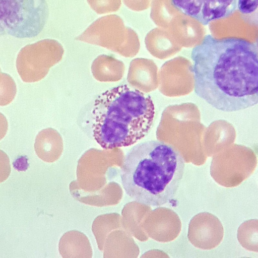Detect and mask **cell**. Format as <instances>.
<instances>
[{"label":"cell","instance_id":"obj_9","mask_svg":"<svg viewBox=\"0 0 258 258\" xmlns=\"http://www.w3.org/2000/svg\"><path fill=\"white\" fill-rule=\"evenodd\" d=\"M91 7L98 14L117 11L121 6V0H87Z\"/></svg>","mask_w":258,"mask_h":258},{"label":"cell","instance_id":"obj_5","mask_svg":"<svg viewBox=\"0 0 258 258\" xmlns=\"http://www.w3.org/2000/svg\"><path fill=\"white\" fill-rule=\"evenodd\" d=\"M77 39L104 46L123 43L133 48L139 44L136 32L125 26L122 19L114 14L97 19Z\"/></svg>","mask_w":258,"mask_h":258},{"label":"cell","instance_id":"obj_13","mask_svg":"<svg viewBox=\"0 0 258 258\" xmlns=\"http://www.w3.org/2000/svg\"><path fill=\"white\" fill-rule=\"evenodd\" d=\"M8 128V121L4 115L0 112V140L6 135Z\"/></svg>","mask_w":258,"mask_h":258},{"label":"cell","instance_id":"obj_3","mask_svg":"<svg viewBox=\"0 0 258 258\" xmlns=\"http://www.w3.org/2000/svg\"><path fill=\"white\" fill-rule=\"evenodd\" d=\"M155 114L150 96L127 85L113 87L94 101L92 136L104 149L131 146L148 134Z\"/></svg>","mask_w":258,"mask_h":258},{"label":"cell","instance_id":"obj_2","mask_svg":"<svg viewBox=\"0 0 258 258\" xmlns=\"http://www.w3.org/2000/svg\"><path fill=\"white\" fill-rule=\"evenodd\" d=\"M184 167L183 156L173 146L159 141H146L126 153L121 168L122 185L134 201L160 206L175 195Z\"/></svg>","mask_w":258,"mask_h":258},{"label":"cell","instance_id":"obj_8","mask_svg":"<svg viewBox=\"0 0 258 258\" xmlns=\"http://www.w3.org/2000/svg\"><path fill=\"white\" fill-rule=\"evenodd\" d=\"M17 92L16 83L12 77L0 71V106L9 104Z\"/></svg>","mask_w":258,"mask_h":258},{"label":"cell","instance_id":"obj_11","mask_svg":"<svg viewBox=\"0 0 258 258\" xmlns=\"http://www.w3.org/2000/svg\"><path fill=\"white\" fill-rule=\"evenodd\" d=\"M11 171L10 159L5 152L0 150V183L8 178Z\"/></svg>","mask_w":258,"mask_h":258},{"label":"cell","instance_id":"obj_10","mask_svg":"<svg viewBox=\"0 0 258 258\" xmlns=\"http://www.w3.org/2000/svg\"><path fill=\"white\" fill-rule=\"evenodd\" d=\"M237 6L243 16H257V0H237Z\"/></svg>","mask_w":258,"mask_h":258},{"label":"cell","instance_id":"obj_12","mask_svg":"<svg viewBox=\"0 0 258 258\" xmlns=\"http://www.w3.org/2000/svg\"><path fill=\"white\" fill-rule=\"evenodd\" d=\"M150 0H123L124 5L130 9L140 11L149 7Z\"/></svg>","mask_w":258,"mask_h":258},{"label":"cell","instance_id":"obj_4","mask_svg":"<svg viewBox=\"0 0 258 258\" xmlns=\"http://www.w3.org/2000/svg\"><path fill=\"white\" fill-rule=\"evenodd\" d=\"M46 0H0V36H37L48 17Z\"/></svg>","mask_w":258,"mask_h":258},{"label":"cell","instance_id":"obj_1","mask_svg":"<svg viewBox=\"0 0 258 258\" xmlns=\"http://www.w3.org/2000/svg\"><path fill=\"white\" fill-rule=\"evenodd\" d=\"M195 92L215 108L243 110L258 102L257 45L206 35L191 51Z\"/></svg>","mask_w":258,"mask_h":258},{"label":"cell","instance_id":"obj_6","mask_svg":"<svg viewBox=\"0 0 258 258\" xmlns=\"http://www.w3.org/2000/svg\"><path fill=\"white\" fill-rule=\"evenodd\" d=\"M182 14L207 25L212 21L230 16L235 10L237 0H171Z\"/></svg>","mask_w":258,"mask_h":258},{"label":"cell","instance_id":"obj_14","mask_svg":"<svg viewBox=\"0 0 258 258\" xmlns=\"http://www.w3.org/2000/svg\"><path fill=\"white\" fill-rule=\"evenodd\" d=\"M0 71H1V69H0Z\"/></svg>","mask_w":258,"mask_h":258},{"label":"cell","instance_id":"obj_7","mask_svg":"<svg viewBox=\"0 0 258 258\" xmlns=\"http://www.w3.org/2000/svg\"><path fill=\"white\" fill-rule=\"evenodd\" d=\"M223 235L222 223L211 213H200L193 217L189 223L188 239L197 248H214L220 243Z\"/></svg>","mask_w":258,"mask_h":258}]
</instances>
